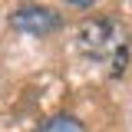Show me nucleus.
Wrapping results in <instances>:
<instances>
[{"mask_svg":"<svg viewBox=\"0 0 132 132\" xmlns=\"http://www.w3.org/2000/svg\"><path fill=\"white\" fill-rule=\"evenodd\" d=\"M79 50L89 60H112V73L126 69V40L122 30L109 20H86L79 27Z\"/></svg>","mask_w":132,"mask_h":132,"instance_id":"1","label":"nucleus"},{"mask_svg":"<svg viewBox=\"0 0 132 132\" xmlns=\"http://www.w3.org/2000/svg\"><path fill=\"white\" fill-rule=\"evenodd\" d=\"M10 27L20 33H30V36H50L60 30V16L50 7H20L10 13Z\"/></svg>","mask_w":132,"mask_h":132,"instance_id":"2","label":"nucleus"},{"mask_svg":"<svg viewBox=\"0 0 132 132\" xmlns=\"http://www.w3.org/2000/svg\"><path fill=\"white\" fill-rule=\"evenodd\" d=\"M36 132H86V126H82L79 119H73V116H53Z\"/></svg>","mask_w":132,"mask_h":132,"instance_id":"3","label":"nucleus"}]
</instances>
